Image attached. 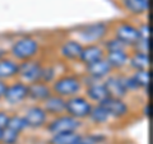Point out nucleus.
I'll return each mask as SVG.
<instances>
[{"instance_id":"nucleus-9","label":"nucleus","mask_w":153,"mask_h":144,"mask_svg":"<svg viewBox=\"0 0 153 144\" xmlns=\"http://www.w3.org/2000/svg\"><path fill=\"white\" fill-rule=\"evenodd\" d=\"M101 105H103V106L106 107L110 116L112 119V122L114 121H117V122L126 121V120L130 117V115L133 114L130 103H129L125 98L107 97Z\"/></svg>"},{"instance_id":"nucleus-19","label":"nucleus","mask_w":153,"mask_h":144,"mask_svg":"<svg viewBox=\"0 0 153 144\" xmlns=\"http://www.w3.org/2000/svg\"><path fill=\"white\" fill-rule=\"evenodd\" d=\"M41 106L44 107L46 114L49 115L50 117H54V116H57V115L65 114L66 99L55 94V93H52L41 103Z\"/></svg>"},{"instance_id":"nucleus-26","label":"nucleus","mask_w":153,"mask_h":144,"mask_svg":"<svg viewBox=\"0 0 153 144\" xmlns=\"http://www.w3.org/2000/svg\"><path fill=\"white\" fill-rule=\"evenodd\" d=\"M61 74L57 70V66L52 63H44V68H42V73H41V82H45V83L51 84L54 82L57 75Z\"/></svg>"},{"instance_id":"nucleus-10","label":"nucleus","mask_w":153,"mask_h":144,"mask_svg":"<svg viewBox=\"0 0 153 144\" xmlns=\"http://www.w3.org/2000/svg\"><path fill=\"white\" fill-rule=\"evenodd\" d=\"M45 61L41 57L31 59L27 61L19 63V70H18V79L25 82L27 84L35 83L41 79L42 68H44Z\"/></svg>"},{"instance_id":"nucleus-11","label":"nucleus","mask_w":153,"mask_h":144,"mask_svg":"<svg viewBox=\"0 0 153 144\" xmlns=\"http://www.w3.org/2000/svg\"><path fill=\"white\" fill-rule=\"evenodd\" d=\"M83 44L74 37H66L57 46V56L65 63H78Z\"/></svg>"},{"instance_id":"nucleus-12","label":"nucleus","mask_w":153,"mask_h":144,"mask_svg":"<svg viewBox=\"0 0 153 144\" xmlns=\"http://www.w3.org/2000/svg\"><path fill=\"white\" fill-rule=\"evenodd\" d=\"M105 56H106V52L103 50L102 44H87V45H83L78 63L83 68H85V66H88L91 64L105 59Z\"/></svg>"},{"instance_id":"nucleus-15","label":"nucleus","mask_w":153,"mask_h":144,"mask_svg":"<svg viewBox=\"0 0 153 144\" xmlns=\"http://www.w3.org/2000/svg\"><path fill=\"white\" fill-rule=\"evenodd\" d=\"M52 94L51 84L45 82H35L28 84V102L31 103H42L44 101Z\"/></svg>"},{"instance_id":"nucleus-18","label":"nucleus","mask_w":153,"mask_h":144,"mask_svg":"<svg viewBox=\"0 0 153 144\" xmlns=\"http://www.w3.org/2000/svg\"><path fill=\"white\" fill-rule=\"evenodd\" d=\"M83 74L91 76V78H93L94 80H103L106 79L107 76L114 73L111 66L108 65V63L106 61V59H102L97 61V63H93L91 64L88 66H85V68H83Z\"/></svg>"},{"instance_id":"nucleus-22","label":"nucleus","mask_w":153,"mask_h":144,"mask_svg":"<svg viewBox=\"0 0 153 144\" xmlns=\"http://www.w3.org/2000/svg\"><path fill=\"white\" fill-rule=\"evenodd\" d=\"M151 55L144 54V52H138L130 50L129 55V63H128V70L135 71V70H146L151 69Z\"/></svg>"},{"instance_id":"nucleus-17","label":"nucleus","mask_w":153,"mask_h":144,"mask_svg":"<svg viewBox=\"0 0 153 144\" xmlns=\"http://www.w3.org/2000/svg\"><path fill=\"white\" fill-rule=\"evenodd\" d=\"M83 94L93 105L102 103L107 97H110L107 89H106V87H105V84H103V82H101V80L93 82V83L85 85V87L83 88Z\"/></svg>"},{"instance_id":"nucleus-33","label":"nucleus","mask_w":153,"mask_h":144,"mask_svg":"<svg viewBox=\"0 0 153 144\" xmlns=\"http://www.w3.org/2000/svg\"><path fill=\"white\" fill-rule=\"evenodd\" d=\"M10 114H12V111H9L8 108H0V129H1V130L8 126Z\"/></svg>"},{"instance_id":"nucleus-25","label":"nucleus","mask_w":153,"mask_h":144,"mask_svg":"<svg viewBox=\"0 0 153 144\" xmlns=\"http://www.w3.org/2000/svg\"><path fill=\"white\" fill-rule=\"evenodd\" d=\"M131 74L134 76V79L137 80L138 85H139L140 91L144 92H149L151 88V76H152V70L151 69H146V70H135L131 71Z\"/></svg>"},{"instance_id":"nucleus-36","label":"nucleus","mask_w":153,"mask_h":144,"mask_svg":"<svg viewBox=\"0 0 153 144\" xmlns=\"http://www.w3.org/2000/svg\"><path fill=\"white\" fill-rule=\"evenodd\" d=\"M7 56H9V54H8V47H5L4 45L0 44V60L4 59V57H7Z\"/></svg>"},{"instance_id":"nucleus-2","label":"nucleus","mask_w":153,"mask_h":144,"mask_svg":"<svg viewBox=\"0 0 153 144\" xmlns=\"http://www.w3.org/2000/svg\"><path fill=\"white\" fill-rule=\"evenodd\" d=\"M83 88L82 74L76 71H64L57 75V78L51 83L52 93L65 99L83 93Z\"/></svg>"},{"instance_id":"nucleus-20","label":"nucleus","mask_w":153,"mask_h":144,"mask_svg":"<svg viewBox=\"0 0 153 144\" xmlns=\"http://www.w3.org/2000/svg\"><path fill=\"white\" fill-rule=\"evenodd\" d=\"M18 70H19V63L12 59L10 56H7L0 60V80L1 82H9L18 79Z\"/></svg>"},{"instance_id":"nucleus-16","label":"nucleus","mask_w":153,"mask_h":144,"mask_svg":"<svg viewBox=\"0 0 153 144\" xmlns=\"http://www.w3.org/2000/svg\"><path fill=\"white\" fill-rule=\"evenodd\" d=\"M129 55H130V50L112 51V52H106L105 59H106L108 65L111 66L112 71H115V73H121V71L128 70Z\"/></svg>"},{"instance_id":"nucleus-32","label":"nucleus","mask_w":153,"mask_h":144,"mask_svg":"<svg viewBox=\"0 0 153 144\" xmlns=\"http://www.w3.org/2000/svg\"><path fill=\"white\" fill-rule=\"evenodd\" d=\"M137 24H138V31H139L140 38H151V26H149V23L143 21L140 23H137Z\"/></svg>"},{"instance_id":"nucleus-28","label":"nucleus","mask_w":153,"mask_h":144,"mask_svg":"<svg viewBox=\"0 0 153 144\" xmlns=\"http://www.w3.org/2000/svg\"><path fill=\"white\" fill-rule=\"evenodd\" d=\"M102 47L105 52H112V51H120V50H129L128 47L123 44L121 41H119L116 37L110 35L106 40L102 42Z\"/></svg>"},{"instance_id":"nucleus-27","label":"nucleus","mask_w":153,"mask_h":144,"mask_svg":"<svg viewBox=\"0 0 153 144\" xmlns=\"http://www.w3.org/2000/svg\"><path fill=\"white\" fill-rule=\"evenodd\" d=\"M106 140V137L102 133H80L76 144H102Z\"/></svg>"},{"instance_id":"nucleus-8","label":"nucleus","mask_w":153,"mask_h":144,"mask_svg":"<svg viewBox=\"0 0 153 144\" xmlns=\"http://www.w3.org/2000/svg\"><path fill=\"white\" fill-rule=\"evenodd\" d=\"M92 107H93V103L83 93H80V94L73 96L70 98H66L65 114H68L71 117L84 122L87 121Z\"/></svg>"},{"instance_id":"nucleus-29","label":"nucleus","mask_w":153,"mask_h":144,"mask_svg":"<svg viewBox=\"0 0 153 144\" xmlns=\"http://www.w3.org/2000/svg\"><path fill=\"white\" fill-rule=\"evenodd\" d=\"M121 76H123V82H124V85H125L126 91L129 92V94L131 93H137V92H140V88L138 85L137 80L134 79V76L131 74V71H121Z\"/></svg>"},{"instance_id":"nucleus-24","label":"nucleus","mask_w":153,"mask_h":144,"mask_svg":"<svg viewBox=\"0 0 153 144\" xmlns=\"http://www.w3.org/2000/svg\"><path fill=\"white\" fill-rule=\"evenodd\" d=\"M7 128L12 129V130L17 131L19 134H22V135H23V133H26L28 130L25 117H23V115L18 111H14L10 114V117H9V122H8Z\"/></svg>"},{"instance_id":"nucleus-23","label":"nucleus","mask_w":153,"mask_h":144,"mask_svg":"<svg viewBox=\"0 0 153 144\" xmlns=\"http://www.w3.org/2000/svg\"><path fill=\"white\" fill-rule=\"evenodd\" d=\"M79 135H80V131L54 134V135H50L49 144H76Z\"/></svg>"},{"instance_id":"nucleus-6","label":"nucleus","mask_w":153,"mask_h":144,"mask_svg":"<svg viewBox=\"0 0 153 144\" xmlns=\"http://www.w3.org/2000/svg\"><path fill=\"white\" fill-rule=\"evenodd\" d=\"M3 102H5L9 107H23L26 102H28V84L19 79L9 82Z\"/></svg>"},{"instance_id":"nucleus-5","label":"nucleus","mask_w":153,"mask_h":144,"mask_svg":"<svg viewBox=\"0 0 153 144\" xmlns=\"http://www.w3.org/2000/svg\"><path fill=\"white\" fill-rule=\"evenodd\" d=\"M83 128V121H79L74 117H71L68 114H61L57 116L50 117L47 121L45 130L49 133V135L60 133H73L80 131Z\"/></svg>"},{"instance_id":"nucleus-21","label":"nucleus","mask_w":153,"mask_h":144,"mask_svg":"<svg viewBox=\"0 0 153 144\" xmlns=\"http://www.w3.org/2000/svg\"><path fill=\"white\" fill-rule=\"evenodd\" d=\"M87 121L89 124H92L93 126L100 128V126H107L108 124H111L112 119L110 116L106 107L101 103H97V105H93Z\"/></svg>"},{"instance_id":"nucleus-13","label":"nucleus","mask_w":153,"mask_h":144,"mask_svg":"<svg viewBox=\"0 0 153 144\" xmlns=\"http://www.w3.org/2000/svg\"><path fill=\"white\" fill-rule=\"evenodd\" d=\"M103 84L106 87L108 96L110 97H115V98H128L129 92L126 91L125 85H124V82H123V76L121 73H111L106 79H103Z\"/></svg>"},{"instance_id":"nucleus-7","label":"nucleus","mask_w":153,"mask_h":144,"mask_svg":"<svg viewBox=\"0 0 153 144\" xmlns=\"http://www.w3.org/2000/svg\"><path fill=\"white\" fill-rule=\"evenodd\" d=\"M21 114L26 120L28 130H41L45 129L50 116L46 114L40 103H28L22 107Z\"/></svg>"},{"instance_id":"nucleus-31","label":"nucleus","mask_w":153,"mask_h":144,"mask_svg":"<svg viewBox=\"0 0 153 144\" xmlns=\"http://www.w3.org/2000/svg\"><path fill=\"white\" fill-rule=\"evenodd\" d=\"M131 50L138 51V52H144V54H149V51H151V38H139Z\"/></svg>"},{"instance_id":"nucleus-4","label":"nucleus","mask_w":153,"mask_h":144,"mask_svg":"<svg viewBox=\"0 0 153 144\" xmlns=\"http://www.w3.org/2000/svg\"><path fill=\"white\" fill-rule=\"evenodd\" d=\"M111 36L121 41L129 50H131L140 38L138 24L130 19H124V21H119L111 24Z\"/></svg>"},{"instance_id":"nucleus-34","label":"nucleus","mask_w":153,"mask_h":144,"mask_svg":"<svg viewBox=\"0 0 153 144\" xmlns=\"http://www.w3.org/2000/svg\"><path fill=\"white\" fill-rule=\"evenodd\" d=\"M142 114H143V116L147 117V119H149L152 116V105L149 101H147V102L143 105V107H142Z\"/></svg>"},{"instance_id":"nucleus-37","label":"nucleus","mask_w":153,"mask_h":144,"mask_svg":"<svg viewBox=\"0 0 153 144\" xmlns=\"http://www.w3.org/2000/svg\"><path fill=\"white\" fill-rule=\"evenodd\" d=\"M1 135H3V130L0 129V144H1Z\"/></svg>"},{"instance_id":"nucleus-35","label":"nucleus","mask_w":153,"mask_h":144,"mask_svg":"<svg viewBox=\"0 0 153 144\" xmlns=\"http://www.w3.org/2000/svg\"><path fill=\"white\" fill-rule=\"evenodd\" d=\"M7 85H8L7 82H1V80H0V102L3 101L4 93H5V89H7Z\"/></svg>"},{"instance_id":"nucleus-14","label":"nucleus","mask_w":153,"mask_h":144,"mask_svg":"<svg viewBox=\"0 0 153 144\" xmlns=\"http://www.w3.org/2000/svg\"><path fill=\"white\" fill-rule=\"evenodd\" d=\"M119 5L133 18L146 17L149 12V0H119Z\"/></svg>"},{"instance_id":"nucleus-30","label":"nucleus","mask_w":153,"mask_h":144,"mask_svg":"<svg viewBox=\"0 0 153 144\" xmlns=\"http://www.w3.org/2000/svg\"><path fill=\"white\" fill-rule=\"evenodd\" d=\"M22 139V134L12 130L9 128L3 129V135H1V144H19Z\"/></svg>"},{"instance_id":"nucleus-3","label":"nucleus","mask_w":153,"mask_h":144,"mask_svg":"<svg viewBox=\"0 0 153 144\" xmlns=\"http://www.w3.org/2000/svg\"><path fill=\"white\" fill-rule=\"evenodd\" d=\"M111 35V24L106 22H92L76 28L74 38L83 45L87 44H102Z\"/></svg>"},{"instance_id":"nucleus-1","label":"nucleus","mask_w":153,"mask_h":144,"mask_svg":"<svg viewBox=\"0 0 153 144\" xmlns=\"http://www.w3.org/2000/svg\"><path fill=\"white\" fill-rule=\"evenodd\" d=\"M42 42L35 35H22L16 37L8 47L9 56L18 63L41 57Z\"/></svg>"}]
</instances>
